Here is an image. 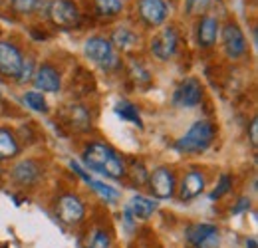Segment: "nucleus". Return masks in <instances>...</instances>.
<instances>
[{"label":"nucleus","instance_id":"nucleus-6","mask_svg":"<svg viewBox=\"0 0 258 248\" xmlns=\"http://www.w3.org/2000/svg\"><path fill=\"white\" fill-rule=\"evenodd\" d=\"M22 64H24V56L18 50V46L2 40L0 42V76L16 80L20 76Z\"/></svg>","mask_w":258,"mask_h":248},{"label":"nucleus","instance_id":"nucleus-3","mask_svg":"<svg viewBox=\"0 0 258 248\" xmlns=\"http://www.w3.org/2000/svg\"><path fill=\"white\" fill-rule=\"evenodd\" d=\"M84 54H86V58H90V62L99 66L101 70H113V68L119 66L113 44L103 36L88 38L86 44H84Z\"/></svg>","mask_w":258,"mask_h":248},{"label":"nucleus","instance_id":"nucleus-18","mask_svg":"<svg viewBox=\"0 0 258 248\" xmlns=\"http://www.w3.org/2000/svg\"><path fill=\"white\" fill-rule=\"evenodd\" d=\"M157 207H159L157 201L147 199V197H143V195L133 197L127 205L129 213H131V217L135 218V220H147L149 217H153V213L157 211Z\"/></svg>","mask_w":258,"mask_h":248},{"label":"nucleus","instance_id":"nucleus-4","mask_svg":"<svg viewBox=\"0 0 258 248\" xmlns=\"http://www.w3.org/2000/svg\"><path fill=\"white\" fill-rule=\"evenodd\" d=\"M48 16L52 24L62 30H74L80 26V10L72 0H54L48 6Z\"/></svg>","mask_w":258,"mask_h":248},{"label":"nucleus","instance_id":"nucleus-24","mask_svg":"<svg viewBox=\"0 0 258 248\" xmlns=\"http://www.w3.org/2000/svg\"><path fill=\"white\" fill-rule=\"evenodd\" d=\"M22 99H24V103H26L32 111H38V113H46V111H48V103H46V97L42 95V92H36V90L26 92Z\"/></svg>","mask_w":258,"mask_h":248},{"label":"nucleus","instance_id":"nucleus-1","mask_svg":"<svg viewBox=\"0 0 258 248\" xmlns=\"http://www.w3.org/2000/svg\"><path fill=\"white\" fill-rule=\"evenodd\" d=\"M84 163L88 169L109 179H121L127 173L123 157L105 143H90L84 149Z\"/></svg>","mask_w":258,"mask_h":248},{"label":"nucleus","instance_id":"nucleus-16","mask_svg":"<svg viewBox=\"0 0 258 248\" xmlns=\"http://www.w3.org/2000/svg\"><path fill=\"white\" fill-rule=\"evenodd\" d=\"M203 191H205V175L199 169L187 171V175L183 177V181L179 185V199L183 203H189V201L197 199Z\"/></svg>","mask_w":258,"mask_h":248},{"label":"nucleus","instance_id":"nucleus-28","mask_svg":"<svg viewBox=\"0 0 258 248\" xmlns=\"http://www.w3.org/2000/svg\"><path fill=\"white\" fill-rule=\"evenodd\" d=\"M230 187H232V177L230 175H223L221 177V181H219V185L215 187V191L211 193V201H217V199H221V197H225L226 193L230 191Z\"/></svg>","mask_w":258,"mask_h":248},{"label":"nucleus","instance_id":"nucleus-13","mask_svg":"<svg viewBox=\"0 0 258 248\" xmlns=\"http://www.w3.org/2000/svg\"><path fill=\"white\" fill-rule=\"evenodd\" d=\"M34 86L36 90H42V92L48 93H56L62 90V78H60V72L52 66V64H42L32 76Z\"/></svg>","mask_w":258,"mask_h":248},{"label":"nucleus","instance_id":"nucleus-8","mask_svg":"<svg viewBox=\"0 0 258 248\" xmlns=\"http://www.w3.org/2000/svg\"><path fill=\"white\" fill-rule=\"evenodd\" d=\"M223 46H225L226 56L230 60H238L246 54V38H244V32L240 30V26L236 22H228L223 26Z\"/></svg>","mask_w":258,"mask_h":248},{"label":"nucleus","instance_id":"nucleus-30","mask_svg":"<svg viewBox=\"0 0 258 248\" xmlns=\"http://www.w3.org/2000/svg\"><path fill=\"white\" fill-rule=\"evenodd\" d=\"M32 68H34V64H32V60H26V62L22 64V70H20V76L16 78L20 84H26V82H30L32 80Z\"/></svg>","mask_w":258,"mask_h":248},{"label":"nucleus","instance_id":"nucleus-5","mask_svg":"<svg viewBox=\"0 0 258 248\" xmlns=\"http://www.w3.org/2000/svg\"><path fill=\"white\" fill-rule=\"evenodd\" d=\"M56 215L58 218L68 224V226H74V224H80L84 217H86V207L82 203L80 197L68 193V195H62L56 203Z\"/></svg>","mask_w":258,"mask_h":248},{"label":"nucleus","instance_id":"nucleus-35","mask_svg":"<svg viewBox=\"0 0 258 248\" xmlns=\"http://www.w3.org/2000/svg\"><path fill=\"white\" fill-rule=\"evenodd\" d=\"M0 175H2V167H0Z\"/></svg>","mask_w":258,"mask_h":248},{"label":"nucleus","instance_id":"nucleus-17","mask_svg":"<svg viewBox=\"0 0 258 248\" xmlns=\"http://www.w3.org/2000/svg\"><path fill=\"white\" fill-rule=\"evenodd\" d=\"M64 119L66 123L70 125L74 131H86L90 125H92V117H90V111L80 105V103H70L64 111Z\"/></svg>","mask_w":258,"mask_h":248},{"label":"nucleus","instance_id":"nucleus-9","mask_svg":"<svg viewBox=\"0 0 258 248\" xmlns=\"http://www.w3.org/2000/svg\"><path fill=\"white\" fill-rule=\"evenodd\" d=\"M177 46H179V34L173 26H165L153 40H151V52L157 60L167 62L175 56L177 52Z\"/></svg>","mask_w":258,"mask_h":248},{"label":"nucleus","instance_id":"nucleus-33","mask_svg":"<svg viewBox=\"0 0 258 248\" xmlns=\"http://www.w3.org/2000/svg\"><path fill=\"white\" fill-rule=\"evenodd\" d=\"M70 167H72V169H74V173H78V175H80V177H82L86 183L92 179V177H90V175H88V173H86V171H84V169H82V167H80L76 161H72V163H70Z\"/></svg>","mask_w":258,"mask_h":248},{"label":"nucleus","instance_id":"nucleus-23","mask_svg":"<svg viewBox=\"0 0 258 248\" xmlns=\"http://www.w3.org/2000/svg\"><path fill=\"white\" fill-rule=\"evenodd\" d=\"M88 185L92 187L105 203H115V201H119V191L113 189V187L105 185V183H101V181H96V179H90Z\"/></svg>","mask_w":258,"mask_h":248},{"label":"nucleus","instance_id":"nucleus-19","mask_svg":"<svg viewBox=\"0 0 258 248\" xmlns=\"http://www.w3.org/2000/svg\"><path fill=\"white\" fill-rule=\"evenodd\" d=\"M111 44H113V48H119V50H131V48H135L137 44H139V36L135 34L133 30H129V28H117V30L113 32V36H111V40H109Z\"/></svg>","mask_w":258,"mask_h":248},{"label":"nucleus","instance_id":"nucleus-22","mask_svg":"<svg viewBox=\"0 0 258 248\" xmlns=\"http://www.w3.org/2000/svg\"><path fill=\"white\" fill-rule=\"evenodd\" d=\"M94 6H96L97 14L105 18H113L123 12V0H94Z\"/></svg>","mask_w":258,"mask_h":248},{"label":"nucleus","instance_id":"nucleus-21","mask_svg":"<svg viewBox=\"0 0 258 248\" xmlns=\"http://www.w3.org/2000/svg\"><path fill=\"white\" fill-rule=\"evenodd\" d=\"M115 113H117L121 119L129 121V123L137 125V127H143V123H141V115H139V109H137V105H133L131 101H117V105H115Z\"/></svg>","mask_w":258,"mask_h":248},{"label":"nucleus","instance_id":"nucleus-26","mask_svg":"<svg viewBox=\"0 0 258 248\" xmlns=\"http://www.w3.org/2000/svg\"><path fill=\"white\" fill-rule=\"evenodd\" d=\"M8 2L16 14H32L40 4V0H8Z\"/></svg>","mask_w":258,"mask_h":248},{"label":"nucleus","instance_id":"nucleus-14","mask_svg":"<svg viewBox=\"0 0 258 248\" xmlns=\"http://www.w3.org/2000/svg\"><path fill=\"white\" fill-rule=\"evenodd\" d=\"M221 34V22L217 16H207L203 14L199 24H197V44L201 48H213L219 40Z\"/></svg>","mask_w":258,"mask_h":248},{"label":"nucleus","instance_id":"nucleus-2","mask_svg":"<svg viewBox=\"0 0 258 248\" xmlns=\"http://www.w3.org/2000/svg\"><path fill=\"white\" fill-rule=\"evenodd\" d=\"M215 135H217L215 125L207 119H199L189 127L185 135H181L175 141V149L183 155H199L211 147V143L215 141Z\"/></svg>","mask_w":258,"mask_h":248},{"label":"nucleus","instance_id":"nucleus-27","mask_svg":"<svg viewBox=\"0 0 258 248\" xmlns=\"http://www.w3.org/2000/svg\"><path fill=\"white\" fill-rule=\"evenodd\" d=\"M211 2L213 0H185V10L191 16H203L209 10Z\"/></svg>","mask_w":258,"mask_h":248},{"label":"nucleus","instance_id":"nucleus-29","mask_svg":"<svg viewBox=\"0 0 258 248\" xmlns=\"http://www.w3.org/2000/svg\"><path fill=\"white\" fill-rule=\"evenodd\" d=\"M131 76L137 80V84H141V82L149 84V82H151V76H149V72H147V70H143L139 64H137V66L133 64V68H131Z\"/></svg>","mask_w":258,"mask_h":248},{"label":"nucleus","instance_id":"nucleus-12","mask_svg":"<svg viewBox=\"0 0 258 248\" xmlns=\"http://www.w3.org/2000/svg\"><path fill=\"white\" fill-rule=\"evenodd\" d=\"M137 12L143 24L147 26H161L167 20L169 8L165 0H137Z\"/></svg>","mask_w":258,"mask_h":248},{"label":"nucleus","instance_id":"nucleus-32","mask_svg":"<svg viewBox=\"0 0 258 248\" xmlns=\"http://www.w3.org/2000/svg\"><path fill=\"white\" fill-rule=\"evenodd\" d=\"M248 135H250V143H252V147H256V143H258V119H256V117L250 121Z\"/></svg>","mask_w":258,"mask_h":248},{"label":"nucleus","instance_id":"nucleus-15","mask_svg":"<svg viewBox=\"0 0 258 248\" xmlns=\"http://www.w3.org/2000/svg\"><path fill=\"white\" fill-rule=\"evenodd\" d=\"M40 175H42V167L34 159H24V161H20V163H16L12 167V179L22 187L36 185Z\"/></svg>","mask_w":258,"mask_h":248},{"label":"nucleus","instance_id":"nucleus-20","mask_svg":"<svg viewBox=\"0 0 258 248\" xmlns=\"http://www.w3.org/2000/svg\"><path fill=\"white\" fill-rule=\"evenodd\" d=\"M18 149H20V147H18L16 137H14L8 129L0 127V161L16 157L18 155Z\"/></svg>","mask_w":258,"mask_h":248},{"label":"nucleus","instance_id":"nucleus-7","mask_svg":"<svg viewBox=\"0 0 258 248\" xmlns=\"http://www.w3.org/2000/svg\"><path fill=\"white\" fill-rule=\"evenodd\" d=\"M149 189H151L155 199H161V201L171 199L175 195V189H177L175 173L169 167H157L149 175Z\"/></svg>","mask_w":258,"mask_h":248},{"label":"nucleus","instance_id":"nucleus-34","mask_svg":"<svg viewBox=\"0 0 258 248\" xmlns=\"http://www.w3.org/2000/svg\"><path fill=\"white\" fill-rule=\"evenodd\" d=\"M246 248H256V240H254V238L246 240Z\"/></svg>","mask_w":258,"mask_h":248},{"label":"nucleus","instance_id":"nucleus-11","mask_svg":"<svg viewBox=\"0 0 258 248\" xmlns=\"http://www.w3.org/2000/svg\"><path fill=\"white\" fill-rule=\"evenodd\" d=\"M203 99V86L199 80L187 78L183 80L173 93V105L175 107H197Z\"/></svg>","mask_w":258,"mask_h":248},{"label":"nucleus","instance_id":"nucleus-10","mask_svg":"<svg viewBox=\"0 0 258 248\" xmlns=\"http://www.w3.org/2000/svg\"><path fill=\"white\" fill-rule=\"evenodd\" d=\"M187 242L195 248H217L219 246V228L215 224L199 222L191 224L185 232Z\"/></svg>","mask_w":258,"mask_h":248},{"label":"nucleus","instance_id":"nucleus-31","mask_svg":"<svg viewBox=\"0 0 258 248\" xmlns=\"http://www.w3.org/2000/svg\"><path fill=\"white\" fill-rule=\"evenodd\" d=\"M248 209H250V199L240 197V199H238V203L234 205L232 213H234V215H240V213H244V211H248Z\"/></svg>","mask_w":258,"mask_h":248},{"label":"nucleus","instance_id":"nucleus-25","mask_svg":"<svg viewBox=\"0 0 258 248\" xmlns=\"http://www.w3.org/2000/svg\"><path fill=\"white\" fill-rule=\"evenodd\" d=\"M88 248H111V238L105 230L96 228L90 236H88Z\"/></svg>","mask_w":258,"mask_h":248}]
</instances>
